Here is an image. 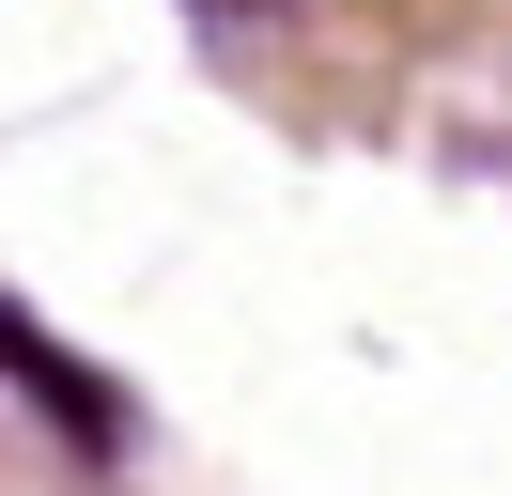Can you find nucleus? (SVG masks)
Masks as SVG:
<instances>
[{
    "label": "nucleus",
    "mask_w": 512,
    "mask_h": 496,
    "mask_svg": "<svg viewBox=\"0 0 512 496\" xmlns=\"http://www.w3.org/2000/svg\"><path fill=\"white\" fill-rule=\"evenodd\" d=\"M0 357L32 372V403H63V419H78V434H94V450H109V434H125V419H109V388H94V372H78V357H63V341H47V326H32V310H0Z\"/></svg>",
    "instance_id": "obj_1"
}]
</instances>
